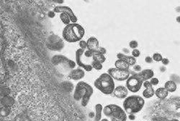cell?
Returning a JSON list of instances; mask_svg holds the SVG:
<instances>
[{
  "instance_id": "cell-1",
  "label": "cell",
  "mask_w": 180,
  "mask_h": 121,
  "mask_svg": "<svg viewBox=\"0 0 180 121\" xmlns=\"http://www.w3.org/2000/svg\"><path fill=\"white\" fill-rule=\"evenodd\" d=\"M94 93L92 87L88 83L81 81L77 83L74 92V98L76 100H81L82 106L86 107Z\"/></svg>"
},
{
  "instance_id": "cell-2",
  "label": "cell",
  "mask_w": 180,
  "mask_h": 121,
  "mask_svg": "<svg viewBox=\"0 0 180 121\" xmlns=\"http://www.w3.org/2000/svg\"><path fill=\"white\" fill-rule=\"evenodd\" d=\"M84 34L85 30L83 27L77 23L66 25L62 32L63 37L68 42H77L81 41Z\"/></svg>"
},
{
  "instance_id": "cell-3",
  "label": "cell",
  "mask_w": 180,
  "mask_h": 121,
  "mask_svg": "<svg viewBox=\"0 0 180 121\" xmlns=\"http://www.w3.org/2000/svg\"><path fill=\"white\" fill-rule=\"evenodd\" d=\"M94 87L105 95L113 93L115 88L113 78L108 73H102L94 81Z\"/></svg>"
},
{
  "instance_id": "cell-4",
  "label": "cell",
  "mask_w": 180,
  "mask_h": 121,
  "mask_svg": "<svg viewBox=\"0 0 180 121\" xmlns=\"http://www.w3.org/2000/svg\"><path fill=\"white\" fill-rule=\"evenodd\" d=\"M145 101L138 95H131L126 97L123 102L125 111L129 114H134L140 112L144 106Z\"/></svg>"
},
{
  "instance_id": "cell-5",
  "label": "cell",
  "mask_w": 180,
  "mask_h": 121,
  "mask_svg": "<svg viewBox=\"0 0 180 121\" xmlns=\"http://www.w3.org/2000/svg\"><path fill=\"white\" fill-rule=\"evenodd\" d=\"M103 113L107 117H110L111 121H126L127 115L125 111L121 107L115 104L107 105L103 109Z\"/></svg>"
},
{
  "instance_id": "cell-6",
  "label": "cell",
  "mask_w": 180,
  "mask_h": 121,
  "mask_svg": "<svg viewBox=\"0 0 180 121\" xmlns=\"http://www.w3.org/2000/svg\"><path fill=\"white\" fill-rule=\"evenodd\" d=\"M46 45L48 48L52 51H60L64 48V42L58 35L51 34L48 37Z\"/></svg>"
},
{
  "instance_id": "cell-7",
  "label": "cell",
  "mask_w": 180,
  "mask_h": 121,
  "mask_svg": "<svg viewBox=\"0 0 180 121\" xmlns=\"http://www.w3.org/2000/svg\"><path fill=\"white\" fill-rule=\"evenodd\" d=\"M143 82L140 79V78L138 75V74L130 76L126 82V85L128 90L132 92H137L141 88L142 85L143 84Z\"/></svg>"
},
{
  "instance_id": "cell-8",
  "label": "cell",
  "mask_w": 180,
  "mask_h": 121,
  "mask_svg": "<svg viewBox=\"0 0 180 121\" xmlns=\"http://www.w3.org/2000/svg\"><path fill=\"white\" fill-rule=\"evenodd\" d=\"M108 74L118 81H124L130 78V71L129 70H119L117 68H110L108 70Z\"/></svg>"
},
{
  "instance_id": "cell-9",
  "label": "cell",
  "mask_w": 180,
  "mask_h": 121,
  "mask_svg": "<svg viewBox=\"0 0 180 121\" xmlns=\"http://www.w3.org/2000/svg\"><path fill=\"white\" fill-rule=\"evenodd\" d=\"M51 62L54 65H64L70 69H74L77 65V63L73 60H71L69 58L63 55H54L52 57Z\"/></svg>"
},
{
  "instance_id": "cell-10",
  "label": "cell",
  "mask_w": 180,
  "mask_h": 121,
  "mask_svg": "<svg viewBox=\"0 0 180 121\" xmlns=\"http://www.w3.org/2000/svg\"><path fill=\"white\" fill-rule=\"evenodd\" d=\"M84 50H82V49H79L76 52V61H77V65H79V67H82L84 70H85L86 71L90 72L92 70L93 67L91 65H88V64H84L81 61V57L84 54Z\"/></svg>"
},
{
  "instance_id": "cell-11",
  "label": "cell",
  "mask_w": 180,
  "mask_h": 121,
  "mask_svg": "<svg viewBox=\"0 0 180 121\" xmlns=\"http://www.w3.org/2000/svg\"><path fill=\"white\" fill-rule=\"evenodd\" d=\"M55 13H67L69 15L71 18V21L73 23H76L77 22V17L75 16V15L74 14L72 9L70 8L69 7L67 6H57L53 9Z\"/></svg>"
},
{
  "instance_id": "cell-12",
  "label": "cell",
  "mask_w": 180,
  "mask_h": 121,
  "mask_svg": "<svg viewBox=\"0 0 180 121\" xmlns=\"http://www.w3.org/2000/svg\"><path fill=\"white\" fill-rule=\"evenodd\" d=\"M113 94H114L115 96L118 97V98H126V97L128 95V90L127 87H124V86L123 85L118 86V87L115 88Z\"/></svg>"
},
{
  "instance_id": "cell-13",
  "label": "cell",
  "mask_w": 180,
  "mask_h": 121,
  "mask_svg": "<svg viewBox=\"0 0 180 121\" xmlns=\"http://www.w3.org/2000/svg\"><path fill=\"white\" fill-rule=\"evenodd\" d=\"M87 49L89 50L94 52H97L99 50V41L96 37H91L90 38L88 39L87 40Z\"/></svg>"
},
{
  "instance_id": "cell-14",
  "label": "cell",
  "mask_w": 180,
  "mask_h": 121,
  "mask_svg": "<svg viewBox=\"0 0 180 121\" xmlns=\"http://www.w3.org/2000/svg\"><path fill=\"white\" fill-rule=\"evenodd\" d=\"M85 73L82 69L78 68L72 70L69 74V78L74 80H79L84 77Z\"/></svg>"
},
{
  "instance_id": "cell-15",
  "label": "cell",
  "mask_w": 180,
  "mask_h": 121,
  "mask_svg": "<svg viewBox=\"0 0 180 121\" xmlns=\"http://www.w3.org/2000/svg\"><path fill=\"white\" fill-rule=\"evenodd\" d=\"M15 105V101L12 97L7 95V96L2 97L1 100V106L8 107V108H13Z\"/></svg>"
},
{
  "instance_id": "cell-16",
  "label": "cell",
  "mask_w": 180,
  "mask_h": 121,
  "mask_svg": "<svg viewBox=\"0 0 180 121\" xmlns=\"http://www.w3.org/2000/svg\"><path fill=\"white\" fill-rule=\"evenodd\" d=\"M137 74H138V75L140 77V79L143 82L147 81L148 80L151 79V78H153V77H154V71H153L152 70H149V69L142 70L139 73Z\"/></svg>"
},
{
  "instance_id": "cell-17",
  "label": "cell",
  "mask_w": 180,
  "mask_h": 121,
  "mask_svg": "<svg viewBox=\"0 0 180 121\" xmlns=\"http://www.w3.org/2000/svg\"><path fill=\"white\" fill-rule=\"evenodd\" d=\"M118 59H122V60L125 61L126 62L129 64L130 66H134L136 63V59L133 56L125 55L123 54V53H118L117 55Z\"/></svg>"
},
{
  "instance_id": "cell-18",
  "label": "cell",
  "mask_w": 180,
  "mask_h": 121,
  "mask_svg": "<svg viewBox=\"0 0 180 121\" xmlns=\"http://www.w3.org/2000/svg\"><path fill=\"white\" fill-rule=\"evenodd\" d=\"M115 68L123 70H129V68H130L129 64L126 62L125 61L122 60V59H118V60L115 61Z\"/></svg>"
},
{
  "instance_id": "cell-19",
  "label": "cell",
  "mask_w": 180,
  "mask_h": 121,
  "mask_svg": "<svg viewBox=\"0 0 180 121\" xmlns=\"http://www.w3.org/2000/svg\"><path fill=\"white\" fill-rule=\"evenodd\" d=\"M155 95L158 98L163 100V99H165L168 96L169 92L165 87H159L155 91Z\"/></svg>"
},
{
  "instance_id": "cell-20",
  "label": "cell",
  "mask_w": 180,
  "mask_h": 121,
  "mask_svg": "<svg viewBox=\"0 0 180 121\" xmlns=\"http://www.w3.org/2000/svg\"><path fill=\"white\" fill-rule=\"evenodd\" d=\"M164 87L168 90V92H173L174 91H176V88H177V86H176V83L174 81L169 80L167 81V83L164 85Z\"/></svg>"
},
{
  "instance_id": "cell-21",
  "label": "cell",
  "mask_w": 180,
  "mask_h": 121,
  "mask_svg": "<svg viewBox=\"0 0 180 121\" xmlns=\"http://www.w3.org/2000/svg\"><path fill=\"white\" fill-rule=\"evenodd\" d=\"M96 115L94 117V121H101L102 119V112L103 111V108L101 104H97L95 105Z\"/></svg>"
},
{
  "instance_id": "cell-22",
  "label": "cell",
  "mask_w": 180,
  "mask_h": 121,
  "mask_svg": "<svg viewBox=\"0 0 180 121\" xmlns=\"http://www.w3.org/2000/svg\"><path fill=\"white\" fill-rule=\"evenodd\" d=\"M154 94H155V91H154L153 87L146 88L143 92V95L145 98H150V97L154 96Z\"/></svg>"
},
{
  "instance_id": "cell-23",
  "label": "cell",
  "mask_w": 180,
  "mask_h": 121,
  "mask_svg": "<svg viewBox=\"0 0 180 121\" xmlns=\"http://www.w3.org/2000/svg\"><path fill=\"white\" fill-rule=\"evenodd\" d=\"M93 60L97 61V62H100V63H104L106 60V58H105V56L104 55L100 54L99 52H94V55L92 57Z\"/></svg>"
},
{
  "instance_id": "cell-24",
  "label": "cell",
  "mask_w": 180,
  "mask_h": 121,
  "mask_svg": "<svg viewBox=\"0 0 180 121\" xmlns=\"http://www.w3.org/2000/svg\"><path fill=\"white\" fill-rule=\"evenodd\" d=\"M60 18H61V20L63 22V23L66 25H69L70 24L71 22H72L71 21V18L70 17H69V15H68L67 13H65V12L61 13V15H60Z\"/></svg>"
},
{
  "instance_id": "cell-25",
  "label": "cell",
  "mask_w": 180,
  "mask_h": 121,
  "mask_svg": "<svg viewBox=\"0 0 180 121\" xmlns=\"http://www.w3.org/2000/svg\"><path fill=\"white\" fill-rule=\"evenodd\" d=\"M91 66L96 70H100L102 69V64L99 62H97V61L93 60L92 62H91Z\"/></svg>"
},
{
  "instance_id": "cell-26",
  "label": "cell",
  "mask_w": 180,
  "mask_h": 121,
  "mask_svg": "<svg viewBox=\"0 0 180 121\" xmlns=\"http://www.w3.org/2000/svg\"><path fill=\"white\" fill-rule=\"evenodd\" d=\"M152 58L154 60L156 61V62H160V61H162V59H163L162 55L159 54V53H154V54L153 55Z\"/></svg>"
},
{
  "instance_id": "cell-27",
  "label": "cell",
  "mask_w": 180,
  "mask_h": 121,
  "mask_svg": "<svg viewBox=\"0 0 180 121\" xmlns=\"http://www.w3.org/2000/svg\"><path fill=\"white\" fill-rule=\"evenodd\" d=\"M129 46H130V48L135 50V49H136L138 47V42H137V41H135V40L130 41V42H129Z\"/></svg>"
},
{
  "instance_id": "cell-28",
  "label": "cell",
  "mask_w": 180,
  "mask_h": 121,
  "mask_svg": "<svg viewBox=\"0 0 180 121\" xmlns=\"http://www.w3.org/2000/svg\"><path fill=\"white\" fill-rule=\"evenodd\" d=\"M79 46L82 50H85L86 48H87V42L86 41L81 40L79 42Z\"/></svg>"
},
{
  "instance_id": "cell-29",
  "label": "cell",
  "mask_w": 180,
  "mask_h": 121,
  "mask_svg": "<svg viewBox=\"0 0 180 121\" xmlns=\"http://www.w3.org/2000/svg\"><path fill=\"white\" fill-rule=\"evenodd\" d=\"M94 52L91 51V50H87L86 51L84 52V55L86 57H92L93 55H94Z\"/></svg>"
},
{
  "instance_id": "cell-30",
  "label": "cell",
  "mask_w": 180,
  "mask_h": 121,
  "mask_svg": "<svg viewBox=\"0 0 180 121\" xmlns=\"http://www.w3.org/2000/svg\"><path fill=\"white\" fill-rule=\"evenodd\" d=\"M132 55L133 57H140V51L138 50H137V49H135V50H133Z\"/></svg>"
},
{
  "instance_id": "cell-31",
  "label": "cell",
  "mask_w": 180,
  "mask_h": 121,
  "mask_svg": "<svg viewBox=\"0 0 180 121\" xmlns=\"http://www.w3.org/2000/svg\"><path fill=\"white\" fill-rule=\"evenodd\" d=\"M150 83H151V84L152 85H157L159 84V80L157 79V78H153L151 79V81H150Z\"/></svg>"
},
{
  "instance_id": "cell-32",
  "label": "cell",
  "mask_w": 180,
  "mask_h": 121,
  "mask_svg": "<svg viewBox=\"0 0 180 121\" xmlns=\"http://www.w3.org/2000/svg\"><path fill=\"white\" fill-rule=\"evenodd\" d=\"M97 52H99V53H100V54H102V55H105V54H106V53H107V50L105 48L100 47V48H99V50Z\"/></svg>"
},
{
  "instance_id": "cell-33",
  "label": "cell",
  "mask_w": 180,
  "mask_h": 121,
  "mask_svg": "<svg viewBox=\"0 0 180 121\" xmlns=\"http://www.w3.org/2000/svg\"><path fill=\"white\" fill-rule=\"evenodd\" d=\"M143 86L145 87V88H148V87H152V85L151 84L150 81H145L143 83Z\"/></svg>"
},
{
  "instance_id": "cell-34",
  "label": "cell",
  "mask_w": 180,
  "mask_h": 121,
  "mask_svg": "<svg viewBox=\"0 0 180 121\" xmlns=\"http://www.w3.org/2000/svg\"><path fill=\"white\" fill-rule=\"evenodd\" d=\"M133 70H134V71L139 72L140 73V71L141 70V67L138 65H135L133 66Z\"/></svg>"
},
{
  "instance_id": "cell-35",
  "label": "cell",
  "mask_w": 180,
  "mask_h": 121,
  "mask_svg": "<svg viewBox=\"0 0 180 121\" xmlns=\"http://www.w3.org/2000/svg\"><path fill=\"white\" fill-rule=\"evenodd\" d=\"M145 61H146V62H147V63H151V62H153V58L151 57L148 56L145 58Z\"/></svg>"
},
{
  "instance_id": "cell-36",
  "label": "cell",
  "mask_w": 180,
  "mask_h": 121,
  "mask_svg": "<svg viewBox=\"0 0 180 121\" xmlns=\"http://www.w3.org/2000/svg\"><path fill=\"white\" fill-rule=\"evenodd\" d=\"M48 17L49 18H53L55 17V12L54 11H50L48 13Z\"/></svg>"
},
{
  "instance_id": "cell-37",
  "label": "cell",
  "mask_w": 180,
  "mask_h": 121,
  "mask_svg": "<svg viewBox=\"0 0 180 121\" xmlns=\"http://www.w3.org/2000/svg\"><path fill=\"white\" fill-rule=\"evenodd\" d=\"M162 62V63H163V65H167L169 63V60L167 58H163Z\"/></svg>"
},
{
  "instance_id": "cell-38",
  "label": "cell",
  "mask_w": 180,
  "mask_h": 121,
  "mask_svg": "<svg viewBox=\"0 0 180 121\" xmlns=\"http://www.w3.org/2000/svg\"><path fill=\"white\" fill-rule=\"evenodd\" d=\"M128 118L130 119V120H134L135 119V115H132V114H130V115L128 116Z\"/></svg>"
},
{
  "instance_id": "cell-39",
  "label": "cell",
  "mask_w": 180,
  "mask_h": 121,
  "mask_svg": "<svg viewBox=\"0 0 180 121\" xmlns=\"http://www.w3.org/2000/svg\"><path fill=\"white\" fill-rule=\"evenodd\" d=\"M176 20L178 23H180V16H178L177 17H176Z\"/></svg>"
},
{
  "instance_id": "cell-40",
  "label": "cell",
  "mask_w": 180,
  "mask_h": 121,
  "mask_svg": "<svg viewBox=\"0 0 180 121\" xmlns=\"http://www.w3.org/2000/svg\"><path fill=\"white\" fill-rule=\"evenodd\" d=\"M101 121H109L108 120H107V119H102V120H101Z\"/></svg>"
},
{
  "instance_id": "cell-41",
  "label": "cell",
  "mask_w": 180,
  "mask_h": 121,
  "mask_svg": "<svg viewBox=\"0 0 180 121\" xmlns=\"http://www.w3.org/2000/svg\"><path fill=\"white\" fill-rule=\"evenodd\" d=\"M166 121H179V120H166Z\"/></svg>"
}]
</instances>
